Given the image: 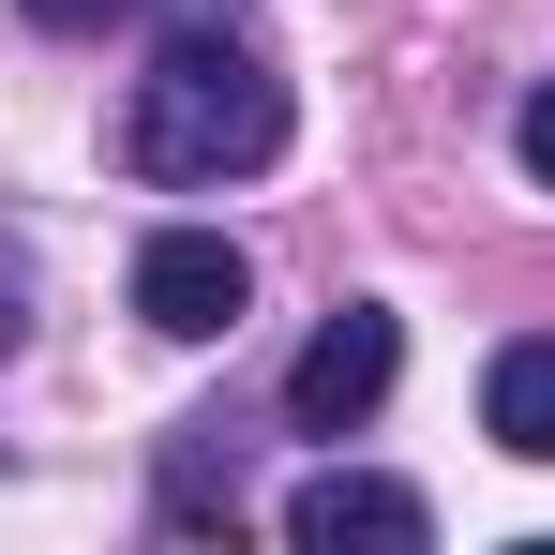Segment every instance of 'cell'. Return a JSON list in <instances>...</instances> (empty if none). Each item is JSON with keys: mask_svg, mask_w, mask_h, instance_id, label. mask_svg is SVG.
<instances>
[{"mask_svg": "<svg viewBox=\"0 0 555 555\" xmlns=\"http://www.w3.org/2000/svg\"><path fill=\"white\" fill-rule=\"evenodd\" d=\"M271 151H285V76L256 61V46H241V30H210V15H195L181 46L135 76L120 166H135V181H181V195H195V181H256Z\"/></svg>", "mask_w": 555, "mask_h": 555, "instance_id": "obj_1", "label": "cell"}, {"mask_svg": "<svg viewBox=\"0 0 555 555\" xmlns=\"http://www.w3.org/2000/svg\"><path fill=\"white\" fill-rule=\"evenodd\" d=\"M480 421H495L511 465H555V331H526V346L480 361Z\"/></svg>", "mask_w": 555, "mask_h": 555, "instance_id": "obj_5", "label": "cell"}, {"mask_svg": "<svg viewBox=\"0 0 555 555\" xmlns=\"http://www.w3.org/2000/svg\"><path fill=\"white\" fill-rule=\"evenodd\" d=\"M390 375H405V331H390L375 300H346V315L285 361V421H300V436H361L375 405H390Z\"/></svg>", "mask_w": 555, "mask_h": 555, "instance_id": "obj_3", "label": "cell"}, {"mask_svg": "<svg viewBox=\"0 0 555 555\" xmlns=\"http://www.w3.org/2000/svg\"><path fill=\"white\" fill-rule=\"evenodd\" d=\"M30 30H105V15H135V0H15Z\"/></svg>", "mask_w": 555, "mask_h": 555, "instance_id": "obj_7", "label": "cell"}, {"mask_svg": "<svg viewBox=\"0 0 555 555\" xmlns=\"http://www.w3.org/2000/svg\"><path fill=\"white\" fill-rule=\"evenodd\" d=\"M241 300H256V271H241V241H225V225H151V241H135V315H151L166 346L241 331Z\"/></svg>", "mask_w": 555, "mask_h": 555, "instance_id": "obj_2", "label": "cell"}, {"mask_svg": "<svg viewBox=\"0 0 555 555\" xmlns=\"http://www.w3.org/2000/svg\"><path fill=\"white\" fill-rule=\"evenodd\" d=\"M285 541H300V555H421V541H436V511H421L405 480H361V465H315V480L285 495Z\"/></svg>", "mask_w": 555, "mask_h": 555, "instance_id": "obj_4", "label": "cell"}, {"mask_svg": "<svg viewBox=\"0 0 555 555\" xmlns=\"http://www.w3.org/2000/svg\"><path fill=\"white\" fill-rule=\"evenodd\" d=\"M511 151H526V181L555 195V76H541V91H526V120H511Z\"/></svg>", "mask_w": 555, "mask_h": 555, "instance_id": "obj_6", "label": "cell"}]
</instances>
